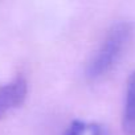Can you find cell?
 I'll list each match as a JSON object with an SVG mask.
<instances>
[{
  "mask_svg": "<svg viewBox=\"0 0 135 135\" xmlns=\"http://www.w3.org/2000/svg\"><path fill=\"white\" fill-rule=\"evenodd\" d=\"M132 36V25L127 21L114 24L86 68V77L98 81L107 76L120 60Z\"/></svg>",
  "mask_w": 135,
  "mask_h": 135,
  "instance_id": "obj_1",
  "label": "cell"
},
{
  "mask_svg": "<svg viewBox=\"0 0 135 135\" xmlns=\"http://www.w3.org/2000/svg\"><path fill=\"white\" fill-rule=\"evenodd\" d=\"M28 81L23 74H17L12 81L0 85V119L19 109L27 99Z\"/></svg>",
  "mask_w": 135,
  "mask_h": 135,
  "instance_id": "obj_2",
  "label": "cell"
},
{
  "mask_svg": "<svg viewBox=\"0 0 135 135\" xmlns=\"http://www.w3.org/2000/svg\"><path fill=\"white\" fill-rule=\"evenodd\" d=\"M122 127L124 135H135V70L128 77L126 86Z\"/></svg>",
  "mask_w": 135,
  "mask_h": 135,
  "instance_id": "obj_3",
  "label": "cell"
},
{
  "mask_svg": "<svg viewBox=\"0 0 135 135\" xmlns=\"http://www.w3.org/2000/svg\"><path fill=\"white\" fill-rule=\"evenodd\" d=\"M86 132H88V124L82 120L76 119L69 124L64 135H86Z\"/></svg>",
  "mask_w": 135,
  "mask_h": 135,
  "instance_id": "obj_4",
  "label": "cell"
},
{
  "mask_svg": "<svg viewBox=\"0 0 135 135\" xmlns=\"http://www.w3.org/2000/svg\"><path fill=\"white\" fill-rule=\"evenodd\" d=\"M88 134L89 135H111L109 132V130L99 123L88 124Z\"/></svg>",
  "mask_w": 135,
  "mask_h": 135,
  "instance_id": "obj_5",
  "label": "cell"
}]
</instances>
